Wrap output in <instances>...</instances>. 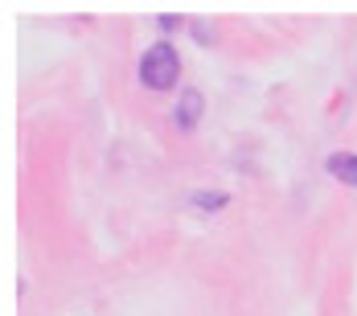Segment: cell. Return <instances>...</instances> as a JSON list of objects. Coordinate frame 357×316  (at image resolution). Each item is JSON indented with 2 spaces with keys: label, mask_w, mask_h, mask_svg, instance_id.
Instances as JSON below:
<instances>
[{
  "label": "cell",
  "mask_w": 357,
  "mask_h": 316,
  "mask_svg": "<svg viewBox=\"0 0 357 316\" xmlns=\"http://www.w3.org/2000/svg\"><path fill=\"white\" fill-rule=\"evenodd\" d=\"M177 74H181V58L169 41H156L140 58V82L148 91H169L177 82Z\"/></svg>",
  "instance_id": "cell-1"
},
{
  "label": "cell",
  "mask_w": 357,
  "mask_h": 316,
  "mask_svg": "<svg viewBox=\"0 0 357 316\" xmlns=\"http://www.w3.org/2000/svg\"><path fill=\"white\" fill-rule=\"evenodd\" d=\"M328 173L341 176L345 185H357V156L354 152H337V156H328Z\"/></svg>",
  "instance_id": "cell-2"
},
{
  "label": "cell",
  "mask_w": 357,
  "mask_h": 316,
  "mask_svg": "<svg viewBox=\"0 0 357 316\" xmlns=\"http://www.w3.org/2000/svg\"><path fill=\"white\" fill-rule=\"evenodd\" d=\"M202 111H206V99L197 95V91H189L185 99H181V111H177V123L181 128H193L197 119H202Z\"/></svg>",
  "instance_id": "cell-3"
},
{
  "label": "cell",
  "mask_w": 357,
  "mask_h": 316,
  "mask_svg": "<svg viewBox=\"0 0 357 316\" xmlns=\"http://www.w3.org/2000/svg\"><path fill=\"white\" fill-rule=\"evenodd\" d=\"M193 202L206 206V210H222V206H226V193H214V189H210V193H193Z\"/></svg>",
  "instance_id": "cell-4"
}]
</instances>
